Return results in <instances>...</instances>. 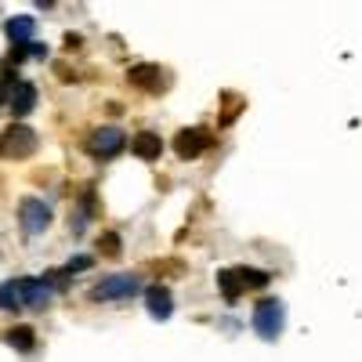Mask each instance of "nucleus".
<instances>
[{
    "instance_id": "nucleus-17",
    "label": "nucleus",
    "mask_w": 362,
    "mask_h": 362,
    "mask_svg": "<svg viewBox=\"0 0 362 362\" xmlns=\"http://www.w3.org/2000/svg\"><path fill=\"white\" fill-rule=\"evenodd\" d=\"M90 214H95V192H83V199H80V210H76V221H73V232H83L87 228V221H90Z\"/></svg>"
},
{
    "instance_id": "nucleus-22",
    "label": "nucleus",
    "mask_w": 362,
    "mask_h": 362,
    "mask_svg": "<svg viewBox=\"0 0 362 362\" xmlns=\"http://www.w3.org/2000/svg\"><path fill=\"white\" fill-rule=\"evenodd\" d=\"M37 4H40V8H51V4H54V0H37Z\"/></svg>"
},
{
    "instance_id": "nucleus-8",
    "label": "nucleus",
    "mask_w": 362,
    "mask_h": 362,
    "mask_svg": "<svg viewBox=\"0 0 362 362\" xmlns=\"http://www.w3.org/2000/svg\"><path fill=\"white\" fill-rule=\"evenodd\" d=\"M131 153H134L138 160H145V163H153V160L163 156V138H160L156 131H138L134 141H131Z\"/></svg>"
},
{
    "instance_id": "nucleus-12",
    "label": "nucleus",
    "mask_w": 362,
    "mask_h": 362,
    "mask_svg": "<svg viewBox=\"0 0 362 362\" xmlns=\"http://www.w3.org/2000/svg\"><path fill=\"white\" fill-rule=\"evenodd\" d=\"M4 33H8L11 44H29V40H33V33H37V22L29 18V15H15V18L4 25Z\"/></svg>"
},
{
    "instance_id": "nucleus-18",
    "label": "nucleus",
    "mask_w": 362,
    "mask_h": 362,
    "mask_svg": "<svg viewBox=\"0 0 362 362\" xmlns=\"http://www.w3.org/2000/svg\"><path fill=\"white\" fill-rule=\"evenodd\" d=\"M102 250H105V257H119V235L116 232H105L102 235Z\"/></svg>"
},
{
    "instance_id": "nucleus-19",
    "label": "nucleus",
    "mask_w": 362,
    "mask_h": 362,
    "mask_svg": "<svg viewBox=\"0 0 362 362\" xmlns=\"http://www.w3.org/2000/svg\"><path fill=\"white\" fill-rule=\"evenodd\" d=\"M243 105H247V102H239V98H232V95H228V109H225V116H221V124H232V119L239 116V109H243Z\"/></svg>"
},
{
    "instance_id": "nucleus-20",
    "label": "nucleus",
    "mask_w": 362,
    "mask_h": 362,
    "mask_svg": "<svg viewBox=\"0 0 362 362\" xmlns=\"http://www.w3.org/2000/svg\"><path fill=\"white\" fill-rule=\"evenodd\" d=\"M90 264H95L90 257H73V261L66 264V272H62V276H73V272H83V268H90Z\"/></svg>"
},
{
    "instance_id": "nucleus-4",
    "label": "nucleus",
    "mask_w": 362,
    "mask_h": 362,
    "mask_svg": "<svg viewBox=\"0 0 362 362\" xmlns=\"http://www.w3.org/2000/svg\"><path fill=\"white\" fill-rule=\"evenodd\" d=\"M127 83L138 87V90H145V95H160V90H167L170 76L160 66H131L127 69Z\"/></svg>"
},
{
    "instance_id": "nucleus-13",
    "label": "nucleus",
    "mask_w": 362,
    "mask_h": 362,
    "mask_svg": "<svg viewBox=\"0 0 362 362\" xmlns=\"http://www.w3.org/2000/svg\"><path fill=\"white\" fill-rule=\"evenodd\" d=\"M51 293L54 290L47 279H25V308H47Z\"/></svg>"
},
{
    "instance_id": "nucleus-2",
    "label": "nucleus",
    "mask_w": 362,
    "mask_h": 362,
    "mask_svg": "<svg viewBox=\"0 0 362 362\" xmlns=\"http://www.w3.org/2000/svg\"><path fill=\"white\" fill-rule=\"evenodd\" d=\"M283 326H286V305L283 300H261V305L254 308V329L264 337V341H276L283 334Z\"/></svg>"
},
{
    "instance_id": "nucleus-6",
    "label": "nucleus",
    "mask_w": 362,
    "mask_h": 362,
    "mask_svg": "<svg viewBox=\"0 0 362 362\" xmlns=\"http://www.w3.org/2000/svg\"><path fill=\"white\" fill-rule=\"evenodd\" d=\"M210 138L203 127H189V131H181L177 138H174V153L181 156V160H196V156H203L206 148H210Z\"/></svg>"
},
{
    "instance_id": "nucleus-16",
    "label": "nucleus",
    "mask_w": 362,
    "mask_h": 362,
    "mask_svg": "<svg viewBox=\"0 0 362 362\" xmlns=\"http://www.w3.org/2000/svg\"><path fill=\"white\" fill-rule=\"evenodd\" d=\"M8 344L18 348V351H29L37 344V337H33V329H29V326H15V329H8Z\"/></svg>"
},
{
    "instance_id": "nucleus-5",
    "label": "nucleus",
    "mask_w": 362,
    "mask_h": 362,
    "mask_svg": "<svg viewBox=\"0 0 362 362\" xmlns=\"http://www.w3.org/2000/svg\"><path fill=\"white\" fill-rule=\"evenodd\" d=\"M138 290H141L138 276H109L90 290V297L95 300H124V297H134Z\"/></svg>"
},
{
    "instance_id": "nucleus-11",
    "label": "nucleus",
    "mask_w": 362,
    "mask_h": 362,
    "mask_svg": "<svg viewBox=\"0 0 362 362\" xmlns=\"http://www.w3.org/2000/svg\"><path fill=\"white\" fill-rule=\"evenodd\" d=\"M0 308H4V312L25 308V279H11V283L0 286Z\"/></svg>"
},
{
    "instance_id": "nucleus-3",
    "label": "nucleus",
    "mask_w": 362,
    "mask_h": 362,
    "mask_svg": "<svg viewBox=\"0 0 362 362\" xmlns=\"http://www.w3.org/2000/svg\"><path fill=\"white\" fill-rule=\"evenodd\" d=\"M18 221H22V232L25 235H40L47 225H51V206L44 199H33V196H25L18 203Z\"/></svg>"
},
{
    "instance_id": "nucleus-10",
    "label": "nucleus",
    "mask_w": 362,
    "mask_h": 362,
    "mask_svg": "<svg viewBox=\"0 0 362 362\" xmlns=\"http://www.w3.org/2000/svg\"><path fill=\"white\" fill-rule=\"evenodd\" d=\"M145 300H148V315H153V319H170V312H174V305H170V290L167 286H148L145 290Z\"/></svg>"
},
{
    "instance_id": "nucleus-14",
    "label": "nucleus",
    "mask_w": 362,
    "mask_h": 362,
    "mask_svg": "<svg viewBox=\"0 0 362 362\" xmlns=\"http://www.w3.org/2000/svg\"><path fill=\"white\" fill-rule=\"evenodd\" d=\"M235 279H239V286L243 290H261V286H268V272H261V268H235Z\"/></svg>"
},
{
    "instance_id": "nucleus-21",
    "label": "nucleus",
    "mask_w": 362,
    "mask_h": 362,
    "mask_svg": "<svg viewBox=\"0 0 362 362\" xmlns=\"http://www.w3.org/2000/svg\"><path fill=\"white\" fill-rule=\"evenodd\" d=\"M80 44H83V40H80L76 33H69V37H66V47H69V51H73V47H80Z\"/></svg>"
},
{
    "instance_id": "nucleus-7",
    "label": "nucleus",
    "mask_w": 362,
    "mask_h": 362,
    "mask_svg": "<svg viewBox=\"0 0 362 362\" xmlns=\"http://www.w3.org/2000/svg\"><path fill=\"white\" fill-rule=\"evenodd\" d=\"M124 145H127V138H124V131H116V127H102V131L90 134V141H87L90 156H102V160L124 153Z\"/></svg>"
},
{
    "instance_id": "nucleus-1",
    "label": "nucleus",
    "mask_w": 362,
    "mask_h": 362,
    "mask_svg": "<svg viewBox=\"0 0 362 362\" xmlns=\"http://www.w3.org/2000/svg\"><path fill=\"white\" fill-rule=\"evenodd\" d=\"M37 153V131L25 124H11L0 134V160H29Z\"/></svg>"
},
{
    "instance_id": "nucleus-9",
    "label": "nucleus",
    "mask_w": 362,
    "mask_h": 362,
    "mask_svg": "<svg viewBox=\"0 0 362 362\" xmlns=\"http://www.w3.org/2000/svg\"><path fill=\"white\" fill-rule=\"evenodd\" d=\"M8 105H11L15 116H29V112H33V105H37V87L25 83V80H18V83L8 90Z\"/></svg>"
},
{
    "instance_id": "nucleus-15",
    "label": "nucleus",
    "mask_w": 362,
    "mask_h": 362,
    "mask_svg": "<svg viewBox=\"0 0 362 362\" xmlns=\"http://www.w3.org/2000/svg\"><path fill=\"white\" fill-rule=\"evenodd\" d=\"M218 286H221V297L225 300H239V293H243V286H239V279H235V268L218 272Z\"/></svg>"
}]
</instances>
